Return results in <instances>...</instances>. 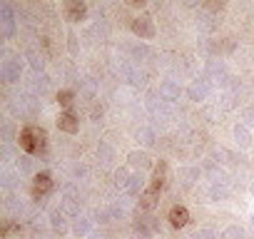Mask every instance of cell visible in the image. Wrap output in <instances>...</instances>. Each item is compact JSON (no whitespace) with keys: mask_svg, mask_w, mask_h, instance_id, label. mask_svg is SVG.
<instances>
[{"mask_svg":"<svg viewBox=\"0 0 254 239\" xmlns=\"http://www.w3.org/2000/svg\"><path fill=\"white\" fill-rule=\"evenodd\" d=\"M18 145L30 157H48V132L45 127L28 125L18 132Z\"/></svg>","mask_w":254,"mask_h":239,"instance_id":"6da1fadb","label":"cell"},{"mask_svg":"<svg viewBox=\"0 0 254 239\" xmlns=\"http://www.w3.org/2000/svg\"><path fill=\"white\" fill-rule=\"evenodd\" d=\"M132 33L140 38V40H152L155 35H157V28H155V20L150 18V15H137V18H132Z\"/></svg>","mask_w":254,"mask_h":239,"instance_id":"7a4b0ae2","label":"cell"},{"mask_svg":"<svg viewBox=\"0 0 254 239\" xmlns=\"http://www.w3.org/2000/svg\"><path fill=\"white\" fill-rule=\"evenodd\" d=\"M167 175H170V167H167L165 160H160V162L152 167V177H150L147 189H150L152 194H160V192L165 189V184H167Z\"/></svg>","mask_w":254,"mask_h":239,"instance_id":"3957f363","label":"cell"},{"mask_svg":"<svg viewBox=\"0 0 254 239\" xmlns=\"http://www.w3.org/2000/svg\"><path fill=\"white\" fill-rule=\"evenodd\" d=\"M55 125H58V130H60V132L75 135V132L80 130V117H77V112H75V110H63V112L58 115V120H55Z\"/></svg>","mask_w":254,"mask_h":239,"instance_id":"277c9868","label":"cell"},{"mask_svg":"<svg viewBox=\"0 0 254 239\" xmlns=\"http://www.w3.org/2000/svg\"><path fill=\"white\" fill-rule=\"evenodd\" d=\"M50 192H53V175L50 172H38L33 177V199L40 204V199Z\"/></svg>","mask_w":254,"mask_h":239,"instance_id":"5b68a950","label":"cell"},{"mask_svg":"<svg viewBox=\"0 0 254 239\" xmlns=\"http://www.w3.org/2000/svg\"><path fill=\"white\" fill-rule=\"evenodd\" d=\"M63 10H65V20L67 23H82L87 18V5L82 3V0H65Z\"/></svg>","mask_w":254,"mask_h":239,"instance_id":"8992f818","label":"cell"},{"mask_svg":"<svg viewBox=\"0 0 254 239\" xmlns=\"http://www.w3.org/2000/svg\"><path fill=\"white\" fill-rule=\"evenodd\" d=\"M20 72H23V62L20 58H8L3 60V65H0V75H3L5 82H18L20 80Z\"/></svg>","mask_w":254,"mask_h":239,"instance_id":"52a82bcc","label":"cell"},{"mask_svg":"<svg viewBox=\"0 0 254 239\" xmlns=\"http://www.w3.org/2000/svg\"><path fill=\"white\" fill-rule=\"evenodd\" d=\"M0 25H3V38H13L15 33V15H13V5L10 3H0Z\"/></svg>","mask_w":254,"mask_h":239,"instance_id":"ba28073f","label":"cell"},{"mask_svg":"<svg viewBox=\"0 0 254 239\" xmlns=\"http://www.w3.org/2000/svg\"><path fill=\"white\" fill-rule=\"evenodd\" d=\"M207 75H209V80H214L217 85H222V87H227L229 85V72H227V67L222 65V62H217V60H207Z\"/></svg>","mask_w":254,"mask_h":239,"instance_id":"9c48e42d","label":"cell"},{"mask_svg":"<svg viewBox=\"0 0 254 239\" xmlns=\"http://www.w3.org/2000/svg\"><path fill=\"white\" fill-rule=\"evenodd\" d=\"M127 165H130L132 170H137V172H145V170L152 167V157L145 150H135V152L127 155Z\"/></svg>","mask_w":254,"mask_h":239,"instance_id":"30bf717a","label":"cell"},{"mask_svg":"<svg viewBox=\"0 0 254 239\" xmlns=\"http://www.w3.org/2000/svg\"><path fill=\"white\" fill-rule=\"evenodd\" d=\"M167 219H170V227L182 229V227H187V224H190V209H187V207H182V204H175V207L170 209Z\"/></svg>","mask_w":254,"mask_h":239,"instance_id":"8fae6325","label":"cell"},{"mask_svg":"<svg viewBox=\"0 0 254 239\" xmlns=\"http://www.w3.org/2000/svg\"><path fill=\"white\" fill-rule=\"evenodd\" d=\"M207 95H209V82H207V80H194V82L187 87V97H190L192 102H204Z\"/></svg>","mask_w":254,"mask_h":239,"instance_id":"7c38bea8","label":"cell"},{"mask_svg":"<svg viewBox=\"0 0 254 239\" xmlns=\"http://www.w3.org/2000/svg\"><path fill=\"white\" fill-rule=\"evenodd\" d=\"M50 227H53V232H55V234H65L67 229H72V227L67 224V214H65L63 209L50 212Z\"/></svg>","mask_w":254,"mask_h":239,"instance_id":"4fadbf2b","label":"cell"},{"mask_svg":"<svg viewBox=\"0 0 254 239\" xmlns=\"http://www.w3.org/2000/svg\"><path fill=\"white\" fill-rule=\"evenodd\" d=\"M160 95H162L167 102H177V100H180V95H182V90H180V85H177V82L165 80V82L160 85Z\"/></svg>","mask_w":254,"mask_h":239,"instance_id":"5bb4252c","label":"cell"},{"mask_svg":"<svg viewBox=\"0 0 254 239\" xmlns=\"http://www.w3.org/2000/svg\"><path fill=\"white\" fill-rule=\"evenodd\" d=\"M60 209L67 214V217H80V204H77V199L75 197H70V194H63L60 197Z\"/></svg>","mask_w":254,"mask_h":239,"instance_id":"9a60e30c","label":"cell"},{"mask_svg":"<svg viewBox=\"0 0 254 239\" xmlns=\"http://www.w3.org/2000/svg\"><path fill=\"white\" fill-rule=\"evenodd\" d=\"M145 189H147V187H145V175H142V172H135V175L130 177V187H127V192H130L132 197H140Z\"/></svg>","mask_w":254,"mask_h":239,"instance_id":"2e32d148","label":"cell"},{"mask_svg":"<svg viewBox=\"0 0 254 239\" xmlns=\"http://www.w3.org/2000/svg\"><path fill=\"white\" fill-rule=\"evenodd\" d=\"M25 58H28V62H30V67H33V70H35V72L40 75V72H43V67H45V55L30 48V50L25 53Z\"/></svg>","mask_w":254,"mask_h":239,"instance_id":"e0dca14e","label":"cell"},{"mask_svg":"<svg viewBox=\"0 0 254 239\" xmlns=\"http://www.w3.org/2000/svg\"><path fill=\"white\" fill-rule=\"evenodd\" d=\"M20 107H23L25 112H30V115H38V110H40V100H38L35 95L25 92V95H20Z\"/></svg>","mask_w":254,"mask_h":239,"instance_id":"ac0fdd59","label":"cell"},{"mask_svg":"<svg viewBox=\"0 0 254 239\" xmlns=\"http://www.w3.org/2000/svg\"><path fill=\"white\" fill-rule=\"evenodd\" d=\"M234 140H237V145L239 147H249V142H252V132H249V127H244L242 122L239 125H234Z\"/></svg>","mask_w":254,"mask_h":239,"instance_id":"d6986e66","label":"cell"},{"mask_svg":"<svg viewBox=\"0 0 254 239\" xmlns=\"http://www.w3.org/2000/svg\"><path fill=\"white\" fill-rule=\"evenodd\" d=\"M72 234H75V237L90 234V219H87V217H75V219H72Z\"/></svg>","mask_w":254,"mask_h":239,"instance_id":"ffe728a7","label":"cell"},{"mask_svg":"<svg viewBox=\"0 0 254 239\" xmlns=\"http://www.w3.org/2000/svg\"><path fill=\"white\" fill-rule=\"evenodd\" d=\"M55 100H58V105H60V107H65V110H72L75 92H72V90H60V92L55 95Z\"/></svg>","mask_w":254,"mask_h":239,"instance_id":"44dd1931","label":"cell"},{"mask_svg":"<svg viewBox=\"0 0 254 239\" xmlns=\"http://www.w3.org/2000/svg\"><path fill=\"white\" fill-rule=\"evenodd\" d=\"M130 177H132L130 172H127L125 167H120V170L115 172V187H117V189H127V187H130Z\"/></svg>","mask_w":254,"mask_h":239,"instance_id":"7402d4cb","label":"cell"},{"mask_svg":"<svg viewBox=\"0 0 254 239\" xmlns=\"http://www.w3.org/2000/svg\"><path fill=\"white\" fill-rule=\"evenodd\" d=\"M33 90H35L38 95H45V92L50 90V77H48L45 72H40V75H35V82H33Z\"/></svg>","mask_w":254,"mask_h":239,"instance_id":"603a6c76","label":"cell"},{"mask_svg":"<svg viewBox=\"0 0 254 239\" xmlns=\"http://www.w3.org/2000/svg\"><path fill=\"white\" fill-rule=\"evenodd\" d=\"M97 157H100L105 165H110V162L115 160V150H112L107 142H100V145H97Z\"/></svg>","mask_w":254,"mask_h":239,"instance_id":"cb8c5ba5","label":"cell"},{"mask_svg":"<svg viewBox=\"0 0 254 239\" xmlns=\"http://www.w3.org/2000/svg\"><path fill=\"white\" fill-rule=\"evenodd\" d=\"M209 197H212L214 202H222V199H227V197H229V189H227L224 184L214 182V184L209 187Z\"/></svg>","mask_w":254,"mask_h":239,"instance_id":"d4e9b609","label":"cell"},{"mask_svg":"<svg viewBox=\"0 0 254 239\" xmlns=\"http://www.w3.org/2000/svg\"><path fill=\"white\" fill-rule=\"evenodd\" d=\"M222 239H244V229L239 224H229L224 232H222Z\"/></svg>","mask_w":254,"mask_h":239,"instance_id":"484cf974","label":"cell"},{"mask_svg":"<svg viewBox=\"0 0 254 239\" xmlns=\"http://www.w3.org/2000/svg\"><path fill=\"white\" fill-rule=\"evenodd\" d=\"M33 162H35V160H33L30 155L18 157V172H20V175H30V172H33Z\"/></svg>","mask_w":254,"mask_h":239,"instance_id":"4316f807","label":"cell"},{"mask_svg":"<svg viewBox=\"0 0 254 239\" xmlns=\"http://www.w3.org/2000/svg\"><path fill=\"white\" fill-rule=\"evenodd\" d=\"M204 172H207L214 182H222V172H219V167H217V160H207V162H204Z\"/></svg>","mask_w":254,"mask_h":239,"instance_id":"83f0119b","label":"cell"},{"mask_svg":"<svg viewBox=\"0 0 254 239\" xmlns=\"http://www.w3.org/2000/svg\"><path fill=\"white\" fill-rule=\"evenodd\" d=\"M202 10L204 13H219V10H224V0H204L202 3Z\"/></svg>","mask_w":254,"mask_h":239,"instance_id":"f1b7e54d","label":"cell"},{"mask_svg":"<svg viewBox=\"0 0 254 239\" xmlns=\"http://www.w3.org/2000/svg\"><path fill=\"white\" fill-rule=\"evenodd\" d=\"M137 137H140V142H142L145 147H152V145H155V132H152L150 127H142V130L137 132Z\"/></svg>","mask_w":254,"mask_h":239,"instance_id":"f546056e","label":"cell"},{"mask_svg":"<svg viewBox=\"0 0 254 239\" xmlns=\"http://www.w3.org/2000/svg\"><path fill=\"white\" fill-rule=\"evenodd\" d=\"M242 125L244 127H254V107H244L242 110Z\"/></svg>","mask_w":254,"mask_h":239,"instance_id":"4dcf8cb0","label":"cell"},{"mask_svg":"<svg viewBox=\"0 0 254 239\" xmlns=\"http://www.w3.org/2000/svg\"><path fill=\"white\" fill-rule=\"evenodd\" d=\"M150 58V48L147 45H135L132 48V60H145Z\"/></svg>","mask_w":254,"mask_h":239,"instance_id":"1f68e13d","label":"cell"},{"mask_svg":"<svg viewBox=\"0 0 254 239\" xmlns=\"http://www.w3.org/2000/svg\"><path fill=\"white\" fill-rule=\"evenodd\" d=\"M67 48H70V55H72V58L80 53V45H77V35H75V33L67 35Z\"/></svg>","mask_w":254,"mask_h":239,"instance_id":"d6a6232c","label":"cell"},{"mask_svg":"<svg viewBox=\"0 0 254 239\" xmlns=\"http://www.w3.org/2000/svg\"><path fill=\"white\" fill-rule=\"evenodd\" d=\"M40 50H43L45 58H53V45H50V38H48V35L40 38Z\"/></svg>","mask_w":254,"mask_h":239,"instance_id":"836d02e7","label":"cell"},{"mask_svg":"<svg viewBox=\"0 0 254 239\" xmlns=\"http://www.w3.org/2000/svg\"><path fill=\"white\" fill-rule=\"evenodd\" d=\"M192 239H217V234H214L212 229H207V227H204V229H197Z\"/></svg>","mask_w":254,"mask_h":239,"instance_id":"e575fe53","label":"cell"},{"mask_svg":"<svg viewBox=\"0 0 254 239\" xmlns=\"http://www.w3.org/2000/svg\"><path fill=\"white\" fill-rule=\"evenodd\" d=\"M102 115H105V110H102V105H92V110H90V117H92V122H100L102 120Z\"/></svg>","mask_w":254,"mask_h":239,"instance_id":"d590c367","label":"cell"},{"mask_svg":"<svg viewBox=\"0 0 254 239\" xmlns=\"http://www.w3.org/2000/svg\"><path fill=\"white\" fill-rule=\"evenodd\" d=\"M3 187H5V189H15V187H18L15 175H8V172H5V175H3Z\"/></svg>","mask_w":254,"mask_h":239,"instance_id":"8d00e7d4","label":"cell"},{"mask_svg":"<svg viewBox=\"0 0 254 239\" xmlns=\"http://www.w3.org/2000/svg\"><path fill=\"white\" fill-rule=\"evenodd\" d=\"M199 28H202V30H212V28H214V23H212V15H209V13H202Z\"/></svg>","mask_w":254,"mask_h":239,"instance_id":"74e56055","label":"cell"},{"mask_svg":"<svg viewBox=\"0 0 254 239\" xmlns=\"http://www.w3.org/2000/svg\"><path fill=\"white\" fill-rule=\"evenodd\" d=\"M110 217H115V219H122V217H125V207H120V204H112V207H110Z\"/></svg>","mask_w":254,"mask_h":239,"instance_id":"f35d334b","label":"cell"},{"mask_svg":"<svg viewBox=\"0 0 254 239\" xmlns=\"http://www.w3.org/2000/svg\"><path fill=\"white\" fill-rule=\"evenodd\" d=\"M72 175H75V177H85V175H87V170H85V165H75V170H72Z\"/></svg>","mask_w":254,"mask_h":239,"instance_id":"ab89813d","label":"cell"},{"mask_svg":"<svg viewBox=\"0 0 254 239\" xmlns=\"http://www.w3.org/2000/svg\"><path fill=\"white\" fill-rule=\"evenodd\" d=\"M127 3H130L132 8H145V5H147V0H127Z\"/></svg>","mask_w":254,"mask_h":239,"instance_id":"60d3db41","label":"cell"},{"mask_svg":"<svg viewBox=\"0 0 254 239\" xmlns=\"http://www.w3.org/2000/svg\"><path fill=\"white\" fill-rule=\"evenodd\" d=\"M92 239H107L105 234H100V232H92Z\"/></svg>","mask_w":254,"mask_h":239,"instance_id":"b9f144b4","label":"cell"},{"mask_svg":"<svg viewBox=\"0 0 254 239\" xmlns=\"http://www.w3.org/2000/svg\"><path fill=\"white\" fill-rule=\"evenodd\" d=\"M249 192H252V197H254V182H252V187H249Z\"/></svg>","mask_w":254,"mask_h":239,"instance_id":"7bdbcfd3","label":"cell"},{"mask_svg":"<svg viewBox=\"0 0 254 239\" xmlns=\"http://www.w3.org/2000/svg\"><path fill=\"white\" fill-rule=\"evenodd\" d=\"M252 227H254V214H252Z\"/></svg>","mask_w":254,"mask_h":239,"instance_id":"ee69618b","label":"cell"}]
</instances>
